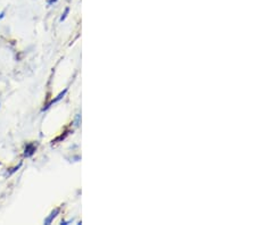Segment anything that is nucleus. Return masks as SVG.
Returning <instances> with one entry per match:
<instances>
[{
	"instance_id": "obj_1",
	"label": "nucleus",
	"mask_w": 256,
	"mask_h": 225,
	"mask_svg": "<svg viewBox=\"0 0 256 225\" xmlns=\"http://www.w3.org/2000/svg\"><path fill=\"white\" fill-rule=\"evenodd\" d=\"M56 1H57V0H49V1H48V3H49V5H51V3L56 2Z\"/></svg>"
}]
</instances>
